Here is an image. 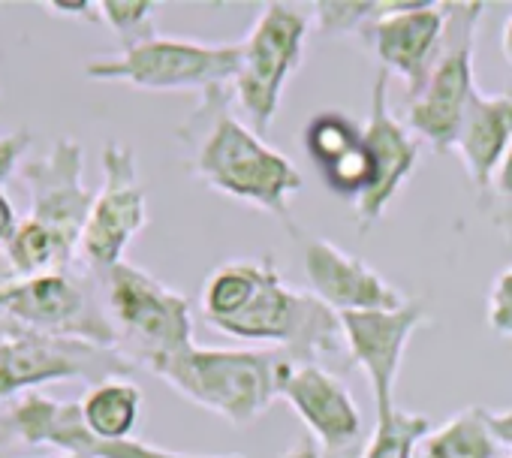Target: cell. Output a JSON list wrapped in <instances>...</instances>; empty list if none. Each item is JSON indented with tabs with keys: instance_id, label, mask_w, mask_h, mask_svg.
<instances>
[{
	"instance_id": "cell-1",
	"label": "cell",
	"mask_w": 512,
	"mask_h": 458,
	"mask_svg": "<svg viewBox=\"0 0 512 458\" xmlns=\"http://www.w3.org/2000/svg\"><path fill=\"white\" fill-rule=\"evenodd\" d=\"M199 314L214 332L250 344H275L293 362L338 356L344 344L341 314L314 293L287 287L272 257L217 266L202 284Z\"/></svg>"
},
{
	"instance_id": "cell-2",
	"label": "cell",
	"mask_w": 512,
	"mask_h": 458,
	"mask_svg": "<svg viewBox=\"0 0 512 458\" xmlns=\"http://www.w3.org/2000/svg\"><path fill=\"white\" fill-rule=\"evenodd\" d=\"M181 139L190 145V172L199 181L290 223V199L305 187V178L287 154L235 118L229 88H214L199 97V109L181 127ZM293 229L290 223V233Z\"/></svg>"
},
{
	"instance_id": "cell-3",
	"label": "cell",
	"mask_w": 512,
	"mask_h": 458,
	"mask_svg": "<svg viewBox=\"0 0 512 458\" xmlns=\"http://www.w3.org/2000/svg\"><path fill=\"white\" fill-rule=\"evenodd\" d=\"M293 359L284 350L190 347L151 374L172 386L190 404L223 416L241 428L260 419L284 389Z\"/></svg>"
},
{
	"instance_id": "cell-4",
	"label": "cell",
	"mask_w": 512,
	"mask_h": 458,
	"mask_svg": "<svg viewBox=\"0 0 512 458\" xmlns=\"http://www.w3.org/2000/svg\"><path fill=\"white\" fill-rule=\"evenodd\" d=\"M241 61L238 43H196L154 34L130 49L97 55L85 64L94 82H121L136 91H196L232 88Z\"/></svg>"
},
{
	"instance_id": "cell-5",
	"label": "cell",
	"mask_w": 512,
	"mask_h": 458,
	"mask_svg": "<svg viewBox=\"0 0 512 458\" xmlns=\"http://www.w3.org/2000/svg\"><path fill=\"white\" fill-rule=\"evenodd\" d=\"M103 284L106 311L121 338V350L136 365L154 371L193 347V308L187 296L127 260L106 272Z\"/></svg>"
},
{
	"instance_id": "cell-6",
	"label": "cell",
	"mask_w": 512,
	"mask_h": 458,
	"mask_svg": "<svg viewBox=\"0 0 512 458\" xmlns=\"http://www.w3.org/2000/svg\"><path fill=\"white\" fill-rule=\"evenodd\" d=\"M308 31L311 19L302 7L275 0L260 10L250 34L241 40V61L232 91L250 127L260 136L275 124L284 88L302 67Z\"/></svg>"
},
{
	"instance_id": "cell-7",
	"label": "cell",
	"mask_w": 512,
	"mask_h": 458,
	"mask_svg": "<svg viewBox=\"0 0 512 458\" xmlns=\"http://www.w3.org/2000/svg\"><path fill=\"white\" fill-rule=\"evenodd\" d=\"M485 4L461 0L446 4V34L440 55L416 97L407 100V130L419 133L434 151H455L464 112L476 94L473 49Z\"/></svg>"
},
{
	"instance_id": "cell-8",
	"label": "cell",
	"mask_w": 512,
	"mask_h": 458,
	"mask_svg": "<svg viewBox=\"0 0 512 458\" xmlns=\"http://www.w3.org/2000/svg\"><path fill=\"white\" fill-rule=\"evenodd\" d=\"M0 329L73 335L103 347H121L97 293L70 272L0 281Z\"/></svg>"
},
{
	"instance_id": "cell-9",
	"label": "cell",
	"mask_w": 512,
	"mask_h": 458,
	"mask_svg": "<svg viewBox=\"0 0 512 458\" xmlns=\"http://www.w3.org/2000/svg\"><path fill=\"white\" fill-rule=\"evenodd\" d=\"M133 371L136 362L121 347H103L73 335L7 332L0 338V398H13L64 380H82L94 386Z\"/></svg>"
},
{
	"instance_id": "cell-10",
	"label": "cell",
	"mask_w": 512,
	"mask_h": 458,
	"mask_svg": "<svg viewBox=\"0 0 512 458\" xmlns=\"http://www.w3.org/2000/svg\"><path fill=\"white\" fill-rule=\"evenodd\" d=\"M100 169L103 181L88 211L79 257L103 278L124 263L130 242L148 226V193L130 145L109 139L100 154Z\"/></svg>"
},
{
	"instance_id": "cell-11",
	"label": "cell",
	"mask_w": 512,
	"mask_h": 458,
	"mask_svg": "<svg viewBox=\"0 0 512 458\" xmlns=\"http://www.w3.org/2000/svg\"><path fill=\"white\" fill-rule=\"evenodd\" d=\"M31 211L25 223L49 233L67 257L76 260L94 193L85 184V148L73 136H58L46 154L19 166Z\"/></svg>"
},
{
	"instance_id": "cell-12",
	"label": "cell",
	"mask_w": 512,
	"mask_h": 458,
	"mask_svg": "<svg viewBox=\"0 0 512 458\" xmlns=\"http://www.w3.org/2000/svg\"><path fill=\"white\" fill-rule=\"evenodd\" d=\"M428 323V308L419 299H407L401 308L386 311H350L341 314L344 350L353 365L368 374L377 419L395 410V386L410 338Z\"/></svg>"
},
{
	"instance_id": "cell-13",
	"label": "cell",
	"mask_w": 512,
	"mask_h": 458,
	"mask_svg": "<svg viewBox=\"0 0 512 458\" xmlns=\"http://www.w3.org/2000/svg\"><path fill=\"white\" fill-rule=\"evenodd\" d=\"M13 434L28 446H55L79 458H244L235 452L226 455H196L172 452L145 440H97L79 413V401H55L49 395H25L10 410Z\"/></svg>"
},
{
	"instance_id": "cell-14",
	"label": "cell",
	"mask_w": 512,
	"mask_h": 458,
	"mask_svg": "<svg viewBox=\"0 0 512 458\" xmlns=\"http://www.w3.org/2000/svg\"><path fill=\"white\" fill-rule=\"evenodd\" d=\"M281 398L305 422L323 455H344L365 434V419L350 386L320 362H293Z\"/></svg>"
},
{
	"instance_id": "cell-15",
	"label": "cell",
	"mask_w": 512,
	"mask_h": 458,
	"mask_svg": "<svg viewBox=\"0 0 512 458\" xmlns=\"http://www.w3.org/2000/svg\"><path fill=\"white\" fill-rule=\"evenodd\" d=\"M446 34V4L401 0L380 16L362 37L383 73H395L407 85V100L416 97L440 55Z\"/></svg>"
},
{
	"instance_id": "cell-16",
	"label": "cell",
	"mask_w": 512,
	"mask_h": 458,
	"mask_svg": "<svg viewBox=\"0 0 512 458\" xmlns=\"http://www.w3.org/2000/svg\"><path fill=\"white\" fill-rule=\"evenodd\" d=\"M365 145L371 154V184L356 202V223L359 233L368 229L386 214L404 181L413 175L419 163V142L410 130L389 112V73H377L371 91V115L365 124Z\"/></svg>"
},
{
	"instance_id": "cell-17",
	"label": "cell",
	"mask_w": 512,
	"mask_h": 458,
	"mask_svg": "<svg viewBox=\"0 0 512 458\" xmlns=\"http://www.w3.org/2000/svg\"><path fill=\"white\" fill-rule=\"evenodd\" d=\"M302 266L305 278L320 302H326L338 314L350 311H386L401 308L407 299L398 287H392L380 272H374L365 260L353 257L350 251L338 248L329 239L302 236Z\"/></svg>"
},
{
	"instance_id": "cell-18",
	"label": "cell",
	"mask_w": 512,
	"mask_h": 458,
	"mask_svg": "<svg viewBox=\"0 0 512 458\" xmlns=\"http://www.w3.org/2000/svg\"><path fill=\"white\" fill-rule=\"evenodd\" d=\"M305 151L335 196L359 202L371 184V154L365 127L338 109L317 112L305 124Z\"/></svg>"
},
{
	"instance_id": "cell-19",
	"label": "cell",
	"mask_w": 512,
	"mask_h": 458,
	"mask_svg": "<svg viewBox=\"0 0 512 458\" xmlns=\"http://www.w3.org/2000/svg\"><path fill=\"white\" fill-rule=\"evenodd\" d=\"M512 145V94H473L458 139L455 154L461 157L476 190L494 187V178Z\"/></svg>"
},
{
	"instance_id": "cell-20",
	"label": "cell",
	"mask_w": 512,
	"mask_h": 458,
	"mask_svg": "<svg viewBox=\"0 0 512 458\" xmlns=\"http://www.w3.org/2000/svg\"><path fill=\"white\" fill-rule=\"evenodd\" d=\"M79 413L97 440H130L142 413V389L127 377H109L85 389Z\"/></svg>"
},
{
	"instance_id": "cell-21",
	"label": "cell",
	"mask_w": 512,
	"mask_h": 458,
	"mask_svg": "<svg viewBox=\"0 0 512 458\" xmlns=\"http://www.w3.org/2000/svg\"><path fill=\"white\" fill-rule=\"evenodd\" d=\"M497 449L500 443L488 425V410L467 407L425 434L419 458H497Z\"/></svg>"
},
{
	"instance_id": "cell-22",
	"label": "cell",
	"mask_w": 512,
	"mask_h": 458,
	"mask_svg": "<svg viewBox=\"0 0 512 458\" xmlns=\"http://www.w3.org/2000/svg\"><path fill=\"white\" fill-rule=\"evenodd\" d=\"M431 431V419L422 413L392 410L389 416L377 419L362 458H419V443Z\"/></svg>"
},
{
	"instance_id": "cell-23",
	"label": "cell",
	"mask_w": 512,
	"mask_h": 458,
	"mask_svg": "<svg viewBox=\"0 0 512 458\" xmlns=\"http://www.w3.org/2000/svg\"><path fill=\"white\" fill-rule=\"evenodd\" d=\"M392 7L395 0H320L314 7V22L323 37H365Z\"/></svg>"
},
{
	"instance_id": "cell-24",
	"label": "cell",
	"mask_w": 512,
	"mask_h": 458,
	"mask_svg": "<svg viewBox=\"0 0 512 458\" xmlns=\"http://www.w3.org/2000/svg\"><path fill=\"white\" fill-rule=\"evenodd\" d=\"M97 13H100V22L112 28L121 49H130L157 34L154 31L157 4H151V0H100Z\"/></svg>"
},
{
	"instance_id": "cell-25",
	"label": "cell",
	"mask_w": 512,
	"mask_h": 458,
	"mask_svg": "<svg viewBox=\"0 0 512 458\" xmlns=\"http://www.w3.org/2000/svg\"><path fill=\"white\" fill-rule=\"evenodd\" d=\"M485 317H488L491 332L512 338V266L503 269L494 278L491 293H488V314Z\"/></svg>"
},
{
	"instance_id": "cell-26",
	"label": "cell",
	"mask_w": 512,
	"mask_h": 458,
	"mask_svg": "<svg viewBox=\"0 0 512 458\" xmlns=\"http://www.w3.org/2000/svg\"><path fill=\"white\" fill-rule=\"evenodd\" d=\"M28 148H31V130H25V127L0 139V187H4V181L25 163Z\"/></svg>"
},
{
	"instance_id": "cell-27",
	"label": "cell",
	"mask_w": 512,
	"mask_h": 458,
	"mask_svg": "<svg viewBox=\"0 0 512 458\" xmlns=\"http://www.w3.org/2000/svg\"><path fill=\"white\" fill-rule=\"evenodd\" d=\"M46 10L52 16H64V19H82V22H100L97 4L91 0H46Z\"/></svg>"
},
{
	"instance_id": "cell-28",
	"label": "cell",
	"mask_w": 512,
	"mask_h": 458,
	"mask_svg": "<svg viewBox=\"0 0 512 458\" xmlns=\"http://www.w3.org/2000/svg\"><path fill=\"white\" fill-rule=\"evenodd\" d=\"M19 214H16V205L13 199L4 193V187H0V248H7L10 239L16 236V229H19Z\"/></svg>"
},
{
	"instance_id": "cell-29",
	"label": "cell",
	"mask_w": 512,
	"mask_h": 458,
	"mask_svg": "<svg viewBox=\"0 0 512 458\" xmlns=\"http://www.w3.org/2000/svg\"><path fill=\"white\" fill-rule=\"evenodd\" d=\"M488 425L500 446L512 449V410H488Z\"/></svg>"
},
{
	"instance_id": "cell-30",
	"label": "cell",
	"mask_w": 512,
	"mask_h": 458,
	"mask_svg": "<svg viewBox=\"0 0 512 458\" xmlns=\"http://www.w3.org/2000/svg\"><path fill=\"white\" fill-rule=\"evenodd\" d=\"M281 458H323V449H320L311 437H302V440H296L293 446H287V449L281 452Z\"/></svg>"
},
{
	"instance_id": "cell-31",
	"label": "cell",
	"mask_w": 512,
	"mask_h": 458,
	"mask_svg": "<svg viewBox=\"0 0 512 458\" xmlns=\"http://www.w3.org/2000/svg\"><path fill=\"white\" fill-rule=\"evenodd\" d=\"M494 190H497L500 196L512 199V145H509L506 160H503V166H500V172H497V178H494Z\"/></svg>"
},
{
	"instance_id": "cell-32",
	"label": "cell",
	"mask_w": 512,
	"mask_h": 458,
	"mask_svg": "<svg viewBox=\"0 0 512 458\" xmlns=\"http://www.w3.org/2000/svg\"><path fill=\"white\" fill-rule=\"evenodd\" d=\"M503 55L512 61V16H509L506 25H503Z\"/></svg>"
},
{
	"instance_id": "cell-33",
	"label": "cell",
	"mask_w": 512,
	"mask_h": 458,
	"mask_svg": "<svg viewBox=\"0 0 512 458\" xmlns=\"http://www.w3.org/2000/svg\"><path fill=\"white\" fill-rule=\"evenodd\" d=\"M52 458H79V455H67V452H64V455H52Z\"/></svg>"
},
{
	"instance_id": "cell-34",
	"label": "cell",
	"mask_w": 512,
	"mask_h": 458,
	"mask_svg": "<svg viewBox=\"0 0 512 458\" xmlns=\"http://www.w3.org/2000/svg\"><path fill=\"white\" fill-rule=\"evenodd\" d=\"M509 458H512V455H509Z\"/></svg>"
}]
</instances>
